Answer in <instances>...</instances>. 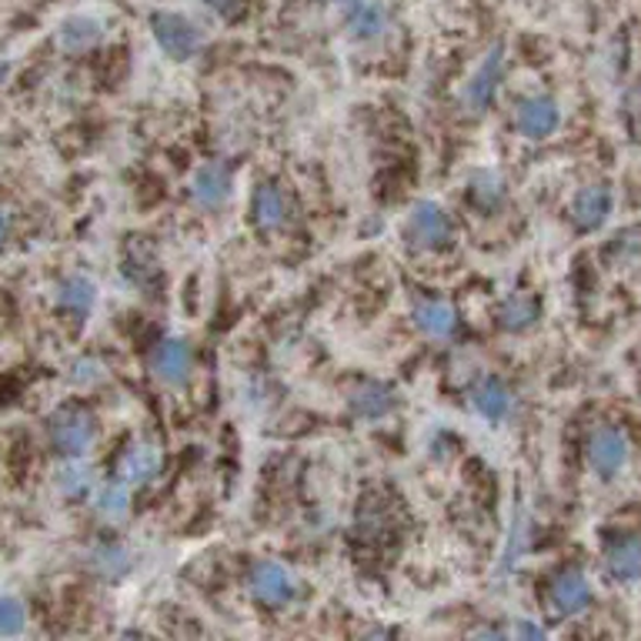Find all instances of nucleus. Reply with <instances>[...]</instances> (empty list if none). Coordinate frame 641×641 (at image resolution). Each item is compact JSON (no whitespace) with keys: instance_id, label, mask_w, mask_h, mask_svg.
I'll return each mask as SVG.
<instances>
[{"instance_id":"8","label":"nucleus","mask_w":641,"mask_h":641,"mask_svg":"<svg viewBox=\"0 0 641 641\" xmlns=\"http://www.w3.org/2000/svg\"><path fill=\"white\" fill-rule=\"evenodd\" d=\"M612 214V191L605 184H588L571 197V221L581 231H595Z\"/></svg>"},{"instance_id":"20","label":"nucleus","mask_w":641,"mask_h":641,"mask_svg":"<svg viewBox=\"0 0 641 641\" xmlns=\"http://www.w3.org/2000/svg\"><path fill=\"white\" fill-rule=\"evenodd\" d=\"M534 317H539V304L528 294H511L501 307H498V325L505 331H524L534 325Z\"/></svg>"},{"instance_id":"7","label":"nucleus","mask_w":641,"mask_h":641,"mask_svg":"<svg viewBox=\"0 0 641 641\" xmlns=\"http://www.w3.org/2000/svg\"><path fill=\"white\" fill-rule=\"evenodd\" d=\"M561 114H558V104L552 97H528L518 104V114H515V124L524 137H534V141H542L548 134H555Z\"/></svg>"},{"instance_id":"30","label":"nucleus","mask_w":641,"mask_h":641,"mask_svg":"<svg viewBox=\"0 0 641 641\" xmlns=\"http://www.w3.org/2000/svg\"><path fill=\"white\" fill-rule=\"evenodd\" d=\"M8 234H11V225H8V214L0 210V247H4V241H8Z\"/></svg>"},{"instance_id":"16","label":"nucleus","mask_w":641,"mask_h":641,"mask_svg":"<svg viewBox=\"0 0 641 641\" xmlns=\"http://www.w3.org/2000/svg\"><path fill=\"white\" fill-rule=\"evenodd\" d=\"M471 404H474V411L481 414V418H488V421H501L508 411H511V391L501 385V382H495V378H485L481 382L474 391H471Z\"/></svg>"},{"instance_id":"13","label":"nucleus","mask_w":641,"mask_h":641,"mask_svg":"<svg viewBox=\"0 0 641 641\" xmlns=\"http://www.w3.org/2000/svg\"><path fill=\"white\" fill-rule=\"evenodd\" d=\"M414 325L427 335V338H451L458 328V314L445 304V301H418L414 304Z\"/></svg>"},{"instance_id":"1","label":"nucleus","mask_w":641,"mask_h":641,"mask_svg":"<svg viewBox=\"0 0 641 641\" xmlns=\"http://www.w3.org/2000/svg\"><path fill=\"white\" fill-rule=\"evenodd\" d=\"M47 438L64 458H84L97 438V424L84 408H58L47 421Z\"/></svg>"},{"instance_id":"3","label":"nucleus","mask_w":641,"mask_h":641,"mask_svg":"<svg viewBox=\"0 0 641 641\" xmlns=\"http://www.w3.org/2000/svg\"><path fill=\"white\" fill-rule=\"evenodd\" d=\"M150 34H154L157 47L165 50L171 61H188V58H194V53L201 50V44H204L201 31H197L188 17H181V14H174V11H160V14H154V17H150Z\"/></svg>"},{"instance_id":"26","label":"nucleus","mask_w":641,"mask_h":641,"mask_svg":"<svg viewBox=\"0 0 641 641\" xmlns=\"http://www.w3.org/2000/svg\"><path fill=\"white\" fill-rule=\"evenodd\" d=\"M27 625V608L14 595H0V638L21 634Z\"/></svg>"},{"instance_id":"18","label":"nucleus","mask_w":641,"mask_h":641,"mask_svg":"<svg viewBox=\"0 0 641 641\" xmlns=\"http://www.w3.org/2000/svg\"><path fill=\"white\" fill-rule=\"evenodd\" d=\"M388 27V11L378 4V0H358V4L348 8V31L354 37H378Z\"/></svg>"},{"instance_id":"17","label":"nucleus","mask_w":641,"mask_h":641,"mask_svg":"<svg viewBox=\"0 0 641 641\" xmlns=\"http://www.w3.org/2000/svg\"><path fill=\"white\" fill-rule=\"evenodd\" d=\"M608 575L618 581H638L641 578V539H621L605 555Z\"/></svg>"},{"instance_id":"27","label":"nucleus","mask_w":641,"mask_h":641,"mask_svg":"<svg viewBox=\"0 0 641 641\" xmlns=\"http://www.w3.org/2000/svg\"><path fill=\"white\" fill-rule=\"evenodd\" d=\"M100 374H104V367H100L97 361L84 358V361H77V364L71 367V382H74V385H94V382H100Z\"/></svg>"},{"instance_id":"29","label":"nucleus","mask_w":641,"mask_h":641,"mask_svg":"<svg viewBox=\"0 0 641 641\" xmlns=\"http://www.w3.org/2000/svg\"><path fill=\"white\" fill-rule=\"evenodd\" d=\"M207 4H210L214 11H221V14H231L238 0H207Z\"/></svg>"},{"instance_id":"19","label":"nucleus","mask_w":641,"mask_h":641,"mask_svg":"<svg viewBox=\"0 0 641 641\" xmlns=\"http://www.w3.org/2000/svg\"><path fill=\"white\" fill-rule=\"evenodd\" d=\"M94 301H97V288H94V281L84 278V275H71V278H64L61 288H58V304H61L64 311H71V314H81V317L90 314Z\"/></svg>"},{"instance_id":"5","label":"nucleus","mask_w":641,"mask_h":641,"mask_svg":"<svg viewBox=\"0 0 641 641\" xmlns=\"http://www.w3.org/2000/svg\"><path fill=\"white\" fill-rule=\"evenodd\" d=\"M247 584H251V595L264 608H281L294 598V581L278 561H257Z\"/></svg>"},{"instance_id":"21","label":"nucleus","mask_w":641,"mask_h":641,"mask_svg":"<svg viewBox=\"0 0 641 641\" xmlns=\"http://www.w3.org/2000/svg\"><path fill=\"white\" fill-rule=\"evenodd\" d=\"M97 515L107 521H121L131 508V495H128V481H104L97 488Z\"/></svg>"},{"instance_id":"2","label":"nucleus","mask_w":641,"mask_h":641,"mask_svg":"<svg viewBox=\"0 0 641 641\" xmlns=\"http://www.w3.org/2000/svg\"><path fill=\"white\" fill-rule=\"evenodd\" d=\"M404 238L411 247L418 251H438L448 247L455 238L451 218L432 201H421L411 214H408V225H404Z\"/></svg>"},{"instance_id":"9","label":"nucleus","mask_w":641,"mask_h":641,"mask_svg":"<svg viewBox=\"0 0 641 641\" xmlns=\"http://www.w3.org/2000/svg\"><path fill=\"white\" fill-rule=\"evenodd\" d=\"M501 68H505V58H501V47H492L488 58L477 64L474 77L468 81L464 87V104L471 107V111H481V107H488L495 90H498V81H501Z\"/></svg>"},{"instance_id":"4","label":"nucleus","mask_w":641,"mask_h":641,"mask_svg":"<svg viewBox=\"0 0 641 641\" xmlns=\"http://www.w3.org/2000/svg\"><path fill=\"white\" fill-rule=\"evenodd\" d=\"M628 455H631L628 438H625L621 427H615V424L598 427V432L588 438V464H592V471L598 477H605V481L608 477H618L625 471Z\"/></svg>"},{"instance_id":"10","label":"nucleus","mask_w":641,"mask_h":641,"mask_svg":"<svg viewBox=\"0 0 641 641\" xmlns=\"http://www.w3.org/2000/svg\"><path fill=\"white\" fill-rule=\"evenodd\" d=\"M150 367L160 382H168V385H184L188 382V374H191V348L178 338H168V341H160L150 354Z\"/></svg>"},{"instance_id":"22","label":"nucleus","mask_w":641,"mask_h":641,"mask_svg":"<svg viewBox=\"0 0 641 641\" xmlns=\"http://www.w3.org/2000/svg\"><path fill=\"white\" fill-rule=\"evenodd\" d=\"M90 568H94V575H100V578H107V581H114V578H121L128 568H131V555L121 548V545H100V548H94L90 552Z\"/></svg>"},{"instance_id":"24","label":"nucleus","mask_w":641,"mask_h":641,"mask_svg":"<svg viewBox=\"0 0 641 641\" xmlns=\"http://www.w3.org/2000/svg\"><path fill=\"white\" fill-rule=\"evenodd\" d=\"M97 37H100V27H97V21H90V17H71V21L61 27V44H64L68 50H87L90 44H97Z\"/></svg>"},{"instance_id":"12","label":"nucleus","mask_w":641,"mask_h":641,"mask_svg":"<svg viewBox=\"0 0 641 641\" xmlns=\"http://www.w3.org/2000/svg\"><path fill=\"white\" fill-rule=\"evenodd\" d=\"M395 408H398V395L388 385H378V382H364L351 395V411L364 421H378V418L391 414Z\"/></svg>"},{"instance_id":"6","label":"nucleus","mask_w":641,"mask_h":641,"mask_svg":"<svg viewBox=\"0 0 641 641\" xmlns=\"http://www.w3.org/2000/svg\"><path fill=\"white\" fill-rule=\"evenodd\" d=\"M595 592H592V581H588L581 571H561L555 581H552V592H548V602H552V612L558 618H571L578 612H584L588 605H592Z\"/></svg>"},{"instance_id":"25","label":"nucleus","mask_w":641,"mask_h":641,"mask_svg":"<svg viewBox=\"0 0 641 641\" xmlns=\"http://www.w3.org/2000/svg\"><path fill=\"white\" fill-rule=\"evenodd\" d=\"M471 197H474V204L477 207H485V210H492V207H498L501 204V197H505V184H501V178L498 174H477L474 181H471Z\"/></svg>"},{"instance_id":"14","label":"nucleus","mask_w":641,"mask_h":641,"mask_svg":"<svg viewBox=\"0 0 641 641\" xmlns=\"http://www.w3.org/2000/svg\"><path fill=\"white\" fill-rule=\"evenodd\" d=\"M160 464H165V458H160V448L154 445H131L128 455L121 458V474L128 485H144V481H150Z\"/></svg>"},{"instance_id":"11","label":"nucleus","mask_w":641,"mask_h":641,"mask_svg":"<svg viewBox=\"0 0 641 641\" xmlns=\"http://www.w3.org/2000/svg\"><path fill=\"white\" fill-rule=\"evenodd\" d=\"M191 194L201 207H221L231 194V171L225 165H204L197 174H194V184H191Z\"/></svg>"},{"instance_id":"15","label":"nucleus","mask_w":641,"mask_h":641,"mask_svg":"<svg viewBox=\"0 0 641 641\" xmlns=\"http://www.w3.org/2000/svg\"><path fill=\"white\" fill-rule=\"evenodd\" d=\"M254 221L264 231H275L288 221V201L281 194V188L275 184H261L254 191Z\"/></svg>"},{"instance_id":"23","label":"nucleus","mask_w":641,"mask_h":641,"mask_svg":"<svg viewBox=\"0 0 641 641\" xmlns=\"http://www.w3.org/2000/svg\"><path fill=\"white\" fill-rule=\"evenodd\" d=\"M90 481H94V471L81 461V458H68V464L58 471V485L64 495L77 498V495H87L90 492Z\"/></svg>"},{"instance_id":"28","label":"nucleus","mask_w":641,"mask_h":641,"mask_svg":"<svg viewBox=\"0 0 641 641\" xmlns=\"http://www.w3.org/2000/svg\"><path fill=\"white\" fill-rule=\"evenodd\" d=\"M518 634H524V638H545V628H542V625L524 621V625H518Z\"/></svg>"},{"instance_id":"31","label":"nucleus","mask_w":641,"mask_h":641,"mask_svg":"<svg viewBox=\"0 0 641 641\" xmlns=\"http://www.w3.org/2000/svg\"><path fill=\"white\" fill-rule=\"evenodd\" d=\"M335 4H344V8H351V4H358V0H335Z\"/></svg>"}]
</instances>
